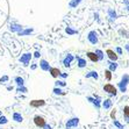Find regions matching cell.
I'll list each match as a JSON object with an SVG mask.
<instances>
[{
	"instance_id": "21",
	"label": "cell",
	"mask_w": 129,
	"mask_h": 129,
	"mask_svg": "<svg viewBox=\"0 0 129 129\" xmlns=\"http://www.w3.org/2000/svg\"><path fill=\"white\" fill-rule=\"evenodd\" d=\"M113 124H114L117 129H124V126H122V124H121V123L119 122L116 119H115V120H113Z\"/></svg>"
},
{
	"instance_id": "15",
	"label": "cell",
	"mask_w": 129,
	"mask_h": 129,
	"mask_svg": "<svg viewBox=\"0 0 129 129\" xmlns=\"http://www.w3.org/2000/svg\"><path fill=\"white\" fill-rule=\"evenodd\" d=\"M86 78H94V79H98V78H99V76H98L96 71H91V72H88V73L86 75Z\"/></svg>"
},
{
	"instance_id": "11",
	"label": "cell",
	"mask_w": 129,
	"mask_h": 129,
	"mask_svg": "<svg viewBox=\"0 0 129 129\" xmlns=\"http://www.w3.org/2000/svg\"><path fill=\"white\" fill-rule=\"evenodd\" d=\"M40 66H41V69L43 70V71H49L50 70V65H49V63L47 62V60H41V63H40Z\"/></svg>"
},
{
	"instance_id": "34",
	"label": "cell",
	"mask_w": 129,
	"mask_h": 129,
	"mask_svg": "<svg viewBox=\"0 0 129 129\" xmlns=\"http://www.w3.org/2000/svg\"><path fill=\"white\" fill-rule=\"evenodd\" d=\"M36 68H37V65H36V64H33V65H31V69H33V70H35Z\"/></svg>"
},
{
	"instance_id": "2",
	"label": "cell",
	"mask_w": 129,
	"mask_h": 129,
	"mask_svg": "<svg viewBox=\"0 0 129 129\" xmlns=\"http://www.w3.org/2000/svg\"><path fill=\"white\" fill-rule=\"evenodd\" d=\"M79 124V117H71L65 122V128L66 129H72L78 127Z\"/></svg>"
},
{
	"instance_id": "24",
	"label": "cell",
	"mask_w": 129,
	"mask_h": 129,
	"mask_svg": "<svg viewBox=\"0 0 129 129\" xmlns=\"http://www.w3.org/2000/svg\"><path fill=\"white\" fill-rule=\"evenodd\" d=\"M105 76H106V79H107V80H111V79H112V71L106 70V71H105Z\"/></svg>"
},
{
	"instance_id": "32",
	"label": "cell",
	"mask_w": 129,
	"mask_h": 129,
	"mask_svg": "<svg viewBox=\"0 0 129 129\" xmlns=\"http://www.w3.org/2000/svg\"><path fill=\"white\" fill-rule=\"evenodd\" d=\"M34 56H35V57H36V58H39V57H40V56H41V54H40L39 51H36L35 54H34Z\"/></svg>"
},
{
	"instance_id": "10",
	"label": "cell",
	"mask_w": 129,
	"mask_h": 129,
	"mask_svg": "<svg viewBox=\"0 0 129 129\" xmlns=\"http://www.w3.org/2000/svg\"><path fill=\"white\" fill-rule=\"evenodd\" d=\"M49 72L51 73V76L54 77V78H57L58 76L62 73V72L59 71V69H57V68H50V70H49Z\"/></svg>"
},
{
	"instance_id": "26",
	"label": "cell",
	"mask_w": 129,
	"mask_h": 129,
	"mask_svg": "<svg viewBox=\"0 0 129 129\" xmlns=\"http://www.w3.org/2000/svg\"><path fill=\"white\" fill-rule=\"evenodd\" d=\"M88 39H90V41L92 43H96V36L94 37V33H91L90 36H88Z\"/></svg>"
},
{
	"instance_id": "19",
	"label": "cell",
	"mask_w": 129,
	"mask_h": 129,
	"mask_svg": "<svg viewBox=\"0 0 129 129\" xmlns=\"http://www.w3.org/2000/svg\"><path fill=\"white\" fill-rule=\"evenodd\" d=\"M123 116L126 117V120L129 119V106H124L123 107Z\"/></svg>"
},
{
	"instance_id": "17",
	"label": "cell",
	"mask_w": 129,
	"mask_h": 129,
	"mask_svg": "<svg viewBox=\"0 0 129 129\" xmlns=\"http://www.w3.org/2000/svg\"><path fill=\"white\" fill-rule=\"evenodd\" d=\"M52 92H54V94H56V95H65V92H64L63 90H60L59 87H55Z\"/></svg>"
},
{
	"instance_id": "13",
	"label": "cell",
	"mask_w": 129,
	"mask_h": 129,
	"mask_svg": "<svg viewBox=\"0 0 129 129\" xmlns=\"http://www.w3.org/2000/svg\"><path fill=\"white\" fill-rule=\"evenodd\" d=\"M72 59H73V57H72L71 55H68V56H66V58L63 60L64 66H66V68H69L70 64H71V62H72Z\"/></svg>"
},
{
	"instance_id": "23",
	"label": "cell",
	"mask_w": 129,
	"mask_h": 129,
	"mask_svg": "<svg viewBox=\"0 0 129 129\" xmlns=\"http://www.w3.org/2000/svg\"><path fill=\"white\" fill-rule=\"evenodd\" d=\"M16 91H18V92H21V93H26L28 90H27V87H24V86H18Z\"/></svg>"
},
{
	"instance_id": "5",
	"label": "cell",
	"mask_w": 129,
	"mask_h": 129,
	"mask_svg": "<svg viewBox=\"0 0 129 129\" xmlns=\"http://www.w3.org/2000/svg\"><path fill=\"white\" fill-rule=\"evenodd\" d=\"M30 58H31V55L27 52V54L22 55L21 57L19 58V60H20V62H21L24 66H28V65H29V62H30Z\"/></svg>"
},
{
	"instance_id": "7",
	"label": "cell",
	"mask_w": 129,
	"mask_h": 129,
	"mask_svg": "<svg viewBox=\"0 0 129 129\" xmlns=\"http://www.w3.org/2000/svg\"><path fill=\"white\" fill-rule=\"evenodd\" d=\"M12 119H13V121H14V122H18V123H21L22 121H23V116L21 115V113H18V112L13 113Z\"/></svg>"
},
{
	"instance_id": "20",
	"label": "cell",
	"mask_w": 129,
	"mask_h": 129,
	"mask_svg": "<svg viewBox=\"0 0 129 129\" xmlns=\"http://www.w3.org/2000/svg\"><path fill=\"white\" fill-rule=\"evenodd\" d=\"M78 59V66L79 68H85L86 66V60L85 59H83V58H77Z\"/></svg>"
},
{
	"instance_id": "28",
	"label": "cell",
	"mask_w": 129,
	"mask_h": 129,
	"mask_svg": "<svg viewBox=\"0 0 129 129\" xmlns=\"http://www.w3.org/2000/svg\"><path fill=\"white\" fill-rule=\"evenodd\" d=\"M9 77L8 76H4V77H1L0 78V84H3V83H6V81H8Z\"/></svg>"
},
{
	"instance_id": "30",
	"label": "cell",
	"mask_w": 129,
	"mask_h": 129,
	"mask_svg": "<svg viewBox=\"0 0 129 129\" xmlns=\"http://www.w3.org/2000/svg\"><path fill=\"white\" fill-rule=\"evenodd\" d=\"M95 54L98 55V57H99V59H102V57H104V55H102V52L100 50H96L95 51Z\"/></svg>"
},
{
	"instance_id": "22",
	"label": "cell",
	"mask_w": 129,
	"mask_h": 129,
	"mask_svg": "<svg viewBox=\"0 0 129 129\" xmlns=\"http://www.w3.org/2000/svg\"><path fill=\"white\" fill-rule=\"evenodd\" d=\"M8 122L6 116H4V115H0V126H3V124H6Z\"/></svg>"
},
{
	"instance_id": "29",
	"label": "cell",
	"mask_w": 129,
	"mask_h": 129,
	"mask_svg": "<svg viewBox=\"0 0 129 129\" xmlns=\"http://www.w3.org/2000/svg\"><path fill=\"white\" fill-rule=\"evenodd\" d=\"M115 115H116V109H113V111L111 112V119L112 120H115Z\"/></svg>"
},
{
	"instance_id": "35",
	"label": "cell",
	"mask_w": 129,
	"mask_h": 129,
	"mask_svg": "<svg viewBox=\"0 0 129 129\" xmlns=\"http://www.w3.org/2000/svg\"><path fill=\"white\" fill-rule=\"evenodd\" d=\"M117 52H119V54H121V52H122V49H121V48H117Z\"/></svg>"
},
{
	"instance_id": "37",
	"label": "cell",
	"mask_w": 129,
	"mask_h": 129,
	"mask_svg": "<svg viewBox=\"0 0 129 129\" xmlns=\"http://www.w3.org/2000/svg\"><path fill=\"white\" fill-rule=\"evenodd\" d=\"M127 123H129V119H128V120H127Z\"/></svg>"
},
{
	"instance_id": "25",
	"label": "cell",
	"mask_w": 129,
	"mask_h": 129,
	"mask_svg": "<svg viewBox=\"0 0 129 129\" xmlns=\"http://www.w3.org/2000/svg\"><path fill=\"white\" fill-rule=\"evenodd\" d=\"M117 69L116 63H109V71H115Z\"/></svg>"
},
{
	"instance_id": "12",
	"label": "cell",
	"mask_w": 129,
	"mask_h": 129,
	"mask_svg": "<svg viewBox=\"0 0 129 129\" xmlns=\"http://www.w3.org/2000/svg\"><path fill=\"white\" fill-rule=\"evenodd\" d=\"M87 57L90 58L92 62H98V60H99V57H98V55H96L95 52H91V51H88V52H87Z\"/></svg>"
},
{
	"instance_id": "9",
	"label": "cell",
	"mask_w": 129,
	"mask_h": 129,
	"mask_svg": "<svg viewBox=\"0 0 129 129\" xmlns=\"http://www.w3.org/2000/svg\"><path fill=\"white\" fill-rule=\"evenodd\" d=\"M101 106L105 108V109H111L112 106H113V102H112L111 99H106L105 101L101 102Z\"/></svg>"
},
{
	"instance_id": "31",
	"label": "cell",
	"mask_w": 129,
	"mask_h": 129,
	"mask_svg": "<svg viewBox=\"0 0 129 129\" xmlns=\"http://www.w3.org/2000/svg\"><path fill=\"white\" fill-rule=\"evenodd\" d=\"M43 129H52V127H51V124H48V123H45L44 127H43Z\"/></svg>"
},
{
	"instance_id": "18",
	"label": "cell",
	"mask_w": 129,
	"mask_h": 129,
	"mask_svg": "<svg viewBox=\"0 0 129 129\" xmlns=\"http://www.w3.org/2000/svg\"><path fill=\"white\" fill-rule=\"evenodd\" d=\"M11 30H12V31H21L22 27L19 26V24H12V26H11Z\"/></svg>"
},
{
	"instance_id": "3",
	"label": "cell",
	"mask_w": 129,
	"mask_h": 129,
	"mask_svg": "<svg viewBox=\"0 0 129 129\" xmlns=\"http://www.w3.org/2000/svg\"><path fill=\"white\" fill-rule=\"evenodd\" d=\"M104 91H105V92H107L109 95H116V93H117L116 87H115L114 85H112V84L104 85Z\"/></svg>"
},
{
	"instance_id": "14",
	"label": "cell",
	"mask_w": 129,
	"mask_h": 129,
	"mask_svg": "<svg viewBox=\"0 0 129 129\" xmlns=\"http://www.w3.org/2000/svg\"><path fill=\"white\" fill-rule=\"evenodd\" d=\"M107 55H108V57L111 58L112 60H116V59H117V56L115 55L114 51L111 50V49H108V50H107Z\"/></svg>"
},
{
	"instance_id": "4",
	"label": "cell",
	"mask_w": 129,
	"mask_h": 129,
	"mask_svg": "<svg viewBox=\"0 0 129 129\" xmlns=\"http://www.w3.org/2000/svg\"><path fill=\"white\" fill-rule=\"evenodd\" d=\"M34 123H35L36 127H39V128H43L47 122H45V119L43 116L36 115V116H34Z\"/></svg>"
},
{
	"instance_id": "33",
	"label": "cell",
	"mask_w": 129,
	"mask_h": 129,
	"mask_svg": "<svg viewBox=\"0 0 129 129\" xmlns=\"http://www.w3.org/2000/svg\"><path fill=\"white\" fill-rule=\"evenodd\" d=\"M60 77H62V78H66V77H68V75H66V73H60Z\"/></svg>"
},
{
	"instance_id": "36",
	"label": "cell",
	"mask_w": 129,
	"mask_h": 129,
	"mask_svg": "<svg viewBox=\"0 0 129 129\" xmlns=\"http://www.w3.org/2000/svg\"><path fill=\"white\" fill-rule=\"evenodd\" d=\"M0 115H3V112H1V111H0Z\"/></svg>"
},
{
	"instance_id": "1",
	"label": "cell",
	"mask_w": 129,
	"mask_h": 129,
	"mask_svg": "<svg viewBox=\"0 0 129 129\" xmlns=\"http://www.w3.org/2000/svg\"><path fill=\"white\" fill-rule=\"evenodd\" d=\"M129 84V76L128 75H124L121 79V81L119 83V87H120V91L122 93L127 92V85Z\"/></svg>"
},
{
	"instance_id": "6",
	"label": "cell",
	"mask_w": 129,
	"mask_h": 129,
	"mask_svg": "<svg viewBox=\"0 0 129 129\" xmlns=\"http://www.w3.org/2000/svg\"><path fill=\"white\" fill-rule=\"evenodd\" d=\"M29 105H30V107H33V108H40V107H42V106L45 105V101L43 99L31 100V101L29 102Z\"/></svg>"
},
{
	"instance_id": "16",
	"label": "cell",
	"mask_w": 129,
	"mask_h": 129,
	"mask_svg": "<svg viewBox=\"0 0 129 129\" xmlns=\"http://www.w3.org/2000/svg\"><path fill=\"white\" fill-rule=\"evenodd\" d=\"M14 81L16 83V85H18V86H23V85H24V80H23V78H22V77H15Z\"/></svg>"
},
{
	"instance_id": "8",
	"label": "cell",
	"mask_w": 129,
	"mask_h": 129,
	"mask_svg": "<svg viewBox=\"0 0 129 129\" xmlns=\"http://www.w3.org/2000/svg\"><path fill=\"white\" fill-rule=\"evenodd\" d=\"M101 98L100 96H98V95H95L93 98V100H92V104H93L94 106H95V108L96 109H100L101 108Z\"/></svg>"
},
{
	"instance_id": "38",
	"label": "cell",
	"mask_w": 129,
	"mask_h": 129,
	"mask_svg": "<svg viewBox=\"0 0 129 129\" xmlns=\"http://www.w3.org/2000/svg\"><path fill=\"white\" fill-rule=\"evenodd\" d=\"M0 129H3V128H0Z\"/></svg>"
},
{
	"instance_id": "27",
	"label": "cell",
	"mask_w": 129,
	"mask_h": 129,
	"mask_svg": "<svg viewBox=\"0 0 129 129\" xmlns=\"http://www.w3.org/2000/svg\"><path fill=\"white\" fill-rule=\"evenodd\" d=\"M56 85H57V86L64 87V86H66V83L64 80H57V81H56Z\"/></svg>"
}]
</instances>
